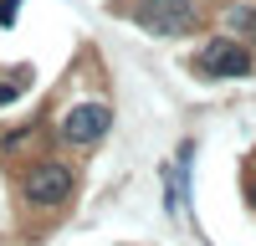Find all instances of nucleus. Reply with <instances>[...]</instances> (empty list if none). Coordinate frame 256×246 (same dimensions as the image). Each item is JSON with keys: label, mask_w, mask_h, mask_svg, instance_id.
Wrapping results in <instances>:
<instances>
[{"label": "nucleus", "mask_w": 256, "mask_h": 246, "mask_svg": "<svg viewBox=\"0 0 256 246\" xmlns=\"http://www.w3.org/2000/svg\"><path fill=\"white\" fill-rule=\"evenodd\" d=\"M16 190H20V205L31 216H62L77 200V164L67 154H31L20 164Z\"/></svg>", "instance_id": "obj_1"}, {"label": "nucleus", "mask_w": 256, "mask_h": 246, "mask_svg": "<svg viewBox=\"0 0 256 246\" xmlns=\"http://www.w3.org/2000/svg\"><path fill=\"white\" fill-rule=\"evenodd\" d=\"M123 16L159 41H184L205 31V0H128Z\"/></svg>", "instance_id": "obj_2"}, {"label": "nucleus", "mask_w": 256, "mask_h": 246, "mask_svg": "<svg viewBox=\"0 0 256 246\" xmlns=\"http://www.w3.org/2000/svg\"><path fill=\"white\" fill-rule=\"evenodd\" d=\"M108 128H113V108L102 98H82L72 108H62L56 123H52L62 149H98V144L108 138Z\"/></svg>", "instance_id": "obj_3"}, {"label": "nucleus", "mask_w": 256, "mask_h": 246, "mask_svg": "<svg viewBox=\"0 0 256 246\" xmlns=\"http://www.w3.org/2000/svg\"><path fill=\"white\" fill-rule=\"evenodd\" d=\"M195 72H200V77H210V82H236V77H251V72H256V52L246 46V41L216 31L210 41H200V52H195Z\"/></svg>", "instance_id": "obj_4"}, {"label": "nucleus", "mask_w": 256, "mask_h": 246, "mask_svg": "<svg viewBox=\"0 0 256 246\" xmlns=\"http://www.w3.org/2000/svg\"><path fill=\"white\" fill-rule=\"evenodd\" d=\"M220 31L251 46V41H256V6H251V0H230V6L220 10Z\"/></svg>", "instance_id": "obj_5"}, {"label": "nucleus", "mask_w": 256, "mask_h": 246, "mask_svg": "<svg viewBox=\"0 0 256 246\" xmlns=\"http://www.w3.org/2000/svg\"><path fill=\"white\" fill-rule=\"evenodd\" d=\"M41 138V123H20V128H6L0 134V159H31V144Z\"/></svg>", "instance_id": "obj_6"}, {"label": "nucleus", "mask_w": 256, "mask_h": 246, "mask_svg": "<svg viewBox=\"0 0 256 246\" xmlns=\"http://www.w3.org/2000/svg\"><path fill=\"white\" fill-rule=\"evenodd\" d=\"M20 88H26V72H0V108L10 98H20Z\"/></svg>", "instance_id": "obj_7"}, {"label": "nucleus", "mask_w": 256, "mask_h": 246, "mask_svg": "<svg viewBox=\"0 0 256 246\" xmlns=\"http://www.w3.org/2000/svg\"><path fill=\"white\" fill-rule=\"evenodd\" d=\"M16 16H20V0H0V26H16Z\"/></svg>", "instance_id": "obj_8"}, {"label": "nucleus", "mask_w": 256, "mask_h": 246, "mask_svg": "<svg viewBox=\"0 0 256 246\" xmlns=\"http://www.w3.org/2000/svg\"><path fill=\"white\" fill-rule=\"evenodd\" d=\"M246 200H251V210H256V174L246 180Z\"/></svg>", "instance_id": "obj_9"}]
</instances>
